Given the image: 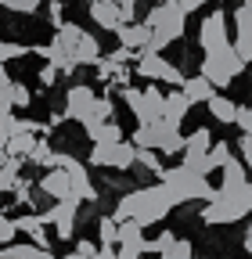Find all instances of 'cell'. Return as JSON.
Wrapping results in <instances>:
<instances>
[{
  "instance_id": "23",
  "label": "cell",
  "mask_w": 252,
  "mask_h": 259,
  "mask_svg": "<svg viewBox=\"0 0 252 259\" xmlns=\"http://www.w3.org/2000/svg\"><path fill=\"white\" fill-rule=\"evenodd\" d=\"M79 36H83V29H79L76 22H61V25H58V32H54V44L65 51V54H72V51H76V44H79Z\"/></svg>"
},
{
  "instance_id": "17",
  "label": "cell",
  "mask_w": 252,
  "mask_h": 259,
  "mask_svg": "<svg viewBox=\"0 0 252 259\" xmlns=\"http://www.w3.org/2000/svg\"><path fill=\"white\" fill-rule=\"evenodd\" d=\"M180 90H184V97H187L191 105H198V101H202V105H209V97L216 94V87H213L205 76H187Z\"/></svg>"
},
{
  "instance_id": "33",
  "label": "cell",
  "mask_w": 252,
  "mask_h": 259,
  "mask_svg": "<svg viewBox=\"0 0 252 259\" xmlns=\"http://www.w3.org/2000/svg\"><path fill=\"white\" fill-rule=\"evenodd\" d=\"M4 97L11 101V108H29V101H33V97H29V87H25V83H11V87L4 90Z\"/></svg>"
},
{
  "instance_id": "9",
  "label": "cell",
  "mask_w": 252,
  "mask_h": 259,
  "mask_svg": "<svg viewBox=\"0 0 252 259\" xmlns=\"http://www.w3.org/2000/svg\"><path fill=\"white\" fill-rule=\"evenodd\" d=\"M76 216H79V198H65V202H54L40 220L54 227L58 241H69V238H72V231H76Z\"/></svg>"
},
{
  "instance_id": "8",
  "label": "cell",
  "mask_w": 252,
  "mask_h": 259,
  "mask_svg": "<svg viewBox=\"0 0 252 259\" xmlns=\"http://www.w3.org/2000/svg\"><path fill=\"white\" fill-rule=\"evenodd\" d=\"M198 47H202L205 54L231 47V36H227V11H213V15L202 18V25H198Z\"/></svg>"
},
{
  "instance_id": "28",
  "label": "cell",
  "mask_w": 252,
  "mask_h": 259,
  "mask_svg": "<svg viewBox=\"0 0 252 259\" xmlns=\"http://www.w3.org/2000/svg\"><path fill=\"white\" fill-rule=\"evenodd\" d=\"M33 148H36V137H33V134H15V137L8 141V155H11V158H29V155H33Z\"/></svg>"
},
{
  "instance_id": "5",
  "label": "cell",
  "mask_w": 252,
  "mask_h": 259,
  "mask_svg": "<svg viewBox=\"0 0 252 259\" xmlns=\"http://www.w3.org/2000/svg\"><path fill=\"white\" fill-rule=\"evenodd\" d=\"M90 166H98V169H134L137 166V148L130 141L94 144L90 148Z\"/></svg>"
},
{
  "instance_id": "15",
  "label": "cell",
  "mask_w": 252,
  "mask_h": 259,
  "mask_svg": "<svg viewBox=\"0 0 252 259\" xmlns=\"http://www.w3.org/2000/svg\"><path fill=\"white\" fill-rule=\"evenodd\" d=\"M90 18L108 32H115L122 25V11H119L115 0H90Z\"/></svg>"
},
{
  "instance_id": "10",
  "label": "cell",
  "mask_w": 252,
  "mask_h": 259,
  "mask_svg": "<svg viewBox=\"0 0 252 259\" xmlns=\"http://www.w3.org/2000/svg\"><path fill=\"white\" fill-rule=\"evenodd\" d=\"M231 47L245 65H252V11L245 4L234 8V44Z\"/></svg>"
},
{
  "instance_id": "25",
  "label": "cell",
  "mask_w": 252,
  "mask_h": 259,
  "mask_svg": "<svg viewBox=\"0 0 252 259\" xmlns=\"http://www.w3.org/2000/svg\"><path fill=\"white\" fill-rule=\"evenodd\" d=\"M18 169H22V158H4V162H0V194H8V191H15V184L22 180L18 177Z\"/></svg>"
},
{
  "instance_id": "47",
  "label": "cell",
  "mask_w": 252,
  "mask_h": 259,
  "mask_svg": "<svg viewBox=\"0 0 252 259\" xmlns=\"http://www.w3.org/2000/svg\"><path fill=\"white\" fill-rule=\"evenodd\" d=\"M245 252H248V255H252V223H248V227H245Z\"/></svg>"
},
{
  "instance_id": "40",
  "label": "cell",
  "mask_w": 252,
  "mask_h": 259,
  "mask_svg": "<svg viewBox=\"0 0 252 259\" xmlns=\"http://www.w3.org/2000/svg\"><path fill=\"white\" fill-rule=\"evenodd\" d=\"M238 148H241V162H245V169L252 173V134H241Z\"/></svg>"
},
{
  "instance_id": "49",
  "label": "cell",
  "mask_w": 252,
  "mask_h": 259,
  "mask_svg": "<svg viewBox=\"0 0 252 259\" xmlns=\"http://www.w3.org/2000/svg\"><path fill=\"white\" fill-rule=\"evenodd\" d=\"M61 259H83V255L79 252H69V255H61Z\"/></svg>"
},
{
  "instance_id": "43",
  "label": "cell",
  "mask_w": 252,
  "mask_h": 259,
  "mask_svg": "<svg viewBox=\"0 0 252 259\" xmlns=\"http://www.w3.org/2000/svg\"><path fill=\"white\" fill-rule=\"evenodd\" d=\"M173 4H177V8H180L184 15H191V11H198V8L205 4V0H173Z\"/></svg>"
},
{
  "instance_id": "4",
  "label": "cell",
  "mask_w": 252,
  "mask_h": 259,
  "mask_svg": "<svg viewBox=\"0 0 252 259\" xmlns=\"http://www.w3.org/2000/svg\"><path fill=\"white\" fill-rule=\"evenodd\" d=\"M241 72H245V61L234 54V47H224V51L205 54L198 76H205L213 87H231V79H238Z\"/></svg>"
},
{
  "instance_id": "2",
  "label": "cell",
  "mask_w": 252,
  "mask_h": 259,
  "mask_svg": "<svg viewBox=\"0 0 252 259\" xmlns=\"http://www.w3.org/2000/svg\"><path fill=\"white\" fill-rule=\"evenodd\" d=\"M162 184L173 191L177 205H184V202H213V194H216L202 173L187 169V166H173V169H166V173H162Z\"/></svg>"
},
{
  "instance_id": "27",
  "label": "cell",
  "mask_w": 252,
  "mask_h": 259,
  "mask_svg": "<svg viewBox=\"0 0 252 259\" xmlns=\"http://www.w3.org/2000/svg\"><path fill=\"white\" fill-rule=\"evenodd\" d=\"M231 158H234V155H231V144H227V141H213V148H209V155H205V166H209V173H213V169H224Z\"/></svg>"
},
{
  "instance_id": "42",
  "label": "cell",
  "mask_w": 252,
  "mask_h": 259,
  "mask_svg": "<svg viewBox=\"0 0 252 259\" xmlns=\"http://www.w3.org/2000/svg\"><path fill=\"white\" fill-rule=\"evenodd\" d=\"M54 79H58V69H54V65L47 61V65H44V69H40V83H44V87H51Z\"/></svg>"
},
{
  "instance_id": "20",
  "label": "cell",
  "mask_w": 252,
  "mask_h": 259,
  "mask_svg": "<svg viewBox=\"0 0 252 259\" xmlns=\"http://www.w3.org/2000/svg\"><path fill=\"white\" fill-rule=\"evenodd\" d=\"M87 137H90L94 144H119V141H126V137H122V126H119V122L87 126Z\"/></svg>"
},
{
  "instance_id": "46",
  "label": "cell",
  "mask_w": 252,
  "mask_h": 259,
  "mask_svg": "<svg viewBox=\"0 0 252 259\" xmlns=\"http://www.w3.org/2000/svg\"><path fill=\"white\" fill-rule=\"evenodd\" d=\"M115 259H141V252H134V248H126V245H119Z\"/></svg>"
},
{
  "instance_id": "29",
  "label": "cell",
  "mask_w": 252,
  "mask_h": 259,
  "mask_svg": "<svg viewBox=\"0 0 252 259\" xmlns=\"http://www.w3.org/2000/svg\"><path fill=\"white\" fill-rule=\"evenodd\" d=\"M98 241H101V248H115V241H119V223H115L112 216H101V220H98Z\"/></svg>"
},
{
  "instance_id": "31",
  "label": "cell",
  "mask_w": 252,
  "mask_h": 259,
  "mask_svg": "<svg viewBox=\"0 0 252 259\" xmlns=\"http://www.w3.org/2000/svg\"><path fill=\"white\" fill-rule=\"evenodd\" d=\"M137 166L148 169V173H155V177H162V173H166V169H162V162H159V151H148V148H137Z\"/></svg>"
},
{
  "instance_id": "34",
  "label": "cell",
  "mask_w": 252,
  "mask_h": 259,
  "mask_svg": "<svg viewBox=\"0 0 252 259\" xmlns=\"http://www.w3.org/2000/svg\"><path fill=\"white\" fill-rule=\"evenodd\" d=\"M40 4H47V0H0V8H8L15 15H33Z\"/></svg>"
},
{
  "instance_id": "18",
  "label": "cell",
  "mask_w": 252,
  "mask_h": 259,
  "mask_svg": "<svg viewBox=\"0 0 252 259\" xmlns=\"http://www.w3.org/2000/svg\"><path fill=\"white\" fill-rule=\"evenodd\" d=\"M187 112H191V101L184 97V90H170V94H166V112H162V119L173 122V126H180V122L187 119Z\"/></svg>"
},
{
  "instance_id": "13",
  "label": "cell",
  "mask_w": 252,
  "mask_h": 259,
  "mask_svg": "<svg viewBox=\"0 0 252 259\" xmlns=\"http://www.w3.org/2000/svg\"><path fill=\"white\" fill-rule=\"evenodd\" d=\"M115 40H119V47H126V51H144L148 47V40H151V29L144 25V22H126V25H119L115 29Z\"/></svg>"
},
{
  "instance_id": "19",
  "label": "cell",
  "mask_w": 252,
  "mask_h": 259,
  "mask_svg": "<svg viewBox=\"0 0 252 259\" xmlns=\"http://www.w3.org/2000/svg\"><path fill=\"white\" fill-rule=\"evenodd\" d=\"M72 58H76V65H98V61H101V44H98V36L83 32L79 44H76V51H72Z\"/></svg>"
},
{
  "instance_id": "38",
  "label": "cell",
  "mask_w": 252,
  "mask_h": 259,
  "mask_svg": "<svg viewBox=\"0 0 252 259\" xmlns=\"http://www.w3.org/2000/svg\"><path fill=\"white\" fill-rule=\"evenodd\" d=\"M119 69H126V65H115L108 54L98 61V76H101V79H115V72H119Z\"/></svg>"
},
{
  "instance_id": "41",
  "label": "cell",
  "mask_w": 252,
  "mask_h": 259,
  "mask_svg": "<svg viewBox=\"0 0 252 259\" xmlns=\"http://www.w3.org/2000/svg\"><path fill=\"white\" fill-rule=\"evenodd\" d=\"M11 194H15V202H18V205H25V202H29V194H33V187H29V180L22 177V180L15 184V191H11Z\"/></svg>"
},
{
  "instance_id": "36",
  "label": "cell",
  "mask_w": 252,
  "mask_h": 259,
  "mask_svg": "<svg viewBox=\"0 0 252 259\" xmlns=\"http://www.w3.org/2000/svg\"><path fill=\"white\" fill-rule=\"evenodd\" d=\"M15 234H18V227L11 216H0V248L4 245H15Z\"/></svg>"
},
{
  "instance_id": "1",
  "label": "cell",
  "mask_w": 252,
  "mask_h": 259,
  "mask_svg": "<svg viewBox=\"0 0 252 259\" xmlns=\"http://www.w3.org/2000/svg\"><path fill=\"white\" fill-rule=\"evenodd\" d=\"M177 198H173V191L159 180V184H151V187H137L130 194H122L119 205H115V223H126V220H134L141 227H151V223H162L170 212H173Z\"/></svg>"
},
{
  "instance_id": "24",
  "label": "cell",
  "mask_w": 252,
  "mask_h": 259,
  "mask_svg": "<svg viewBox=\"0 0 252 259\" xmlns=\"http://www.w3.org/2000/svg\"><path fill=\"white\" fill-rule=\"evenodd\" d=\"M0 259H54V255L47 248H36V245H4Z\"/></svg>"
},
{
  "instance_id": "21",
  "label": "cell",
  "mask_w": 252,
  "mask_h": 259,
  "mask_svg": "<svg viewBox=\"0 0 252 259\" xmlns=\"http://www.w3.org/2000/svg\"><path fill=\"white\" fill-rule=\"evenodd\" d=\"M119 245H126V248H134V252H144V227L141 223H134V220H126V223H119Z\"/></svg>"
},
{
  "instance_id": "30",
  "label": "cell",
  "mask_w": 252,
  "mask_h": 259,
  "mask_svg": "<svg viewBox=\"0 0 252 259\" xmlns=\"http://www.w3.org/2000/svg\"><path fill=\"white\" fill-rule=\"evenodd\" d=\"M29 162H36V166H44V169H54V166H58V151H51L47 141H36V148H33V155H29Z\"/></svg>"
},
{
  "instance_id": "32",
  "label": "cell",
  "mask_w": 252,
  "mask_h": 259,
  "mask_svg": "<svg viewBox=\"0 0 252 259\" xmlns=\"http://www.w3.org/2000/svg\"><path fill=\"white\" fill-rule=\"evenodd\" d=\"M159 259H195V245L187 241V238H177V241H173Z\"/></svg>"
},
{
  "instance_id": "3",
  "label": "cell",
  "mask_w": 252,
  "mask_h": 259,
  "mask_svg": "<svg viewBox=\"0 0 252 259\" xmlns=\"http://www.w3.org/2000/svg\"><path fill=\"white\" fill-rule=\"evenodd\" d=\"M119 94H122L126 108L134 112L137 126L162 122V112H166V94H162V90H155V87H144V90H137V87H122Z\"/></svg>"
},
{
  "instance_id": "26",
  "label": "cell",
  "mask_w": 252,
  "mask_h": 259,
  "mask_svg": "<svg viewBox=\"0 0 252 259\" xmlns=\"http://www.w3.org/2000/svg\"><path fill=\"white\" fill-rule=\"evenodd\" d=\"M241 184H248V169H245V162L241 158H231L227 166H224V191H231V187H241Z\"/></svg>"
},
{
  "instance_id": "39",
  "label": "cell",
  "mask_w": 252,
  "mask_h": 259,
  "mask_svg": "<svg viewBox=\"0 0 252 259\" xmlns=\"http://www.w3.org/2000/svg\"><path fill=\"white\" fill-rule=\"evenodd\" d=\"M47 18L54 25H61V22H65V4H61V0H47Z\"/></svg>"
},
{
  "instance_id": "48",
  "label": "cell",
  "mask_w": 252,
  "mask_h": 259,
  "mask_svg": "<svg viewBox=\"0 0 252 259\" xmlns=\"http://www.w3.org/2000/svg\"><path fill=\"white\" fill-rule=\"evenodd\" d=\"M94 259H115V248H98V255Z\"/></svg>"
},
{
  "instance_id": "51",
  "label": "cell",
  "mask_w": 252,
  "mask_h": 259,
  "mask_svg": "<svg viewBox=\"0 0 252 259\" xmlns=\"http://www.w3.org/2000/svg\"><path fill=\"white\" fill-rule=\"evenodd\" d=\"M245 4H252V0H245Z\"/></svg>"
},
{
  "instance_id": "22",
  "label": "cell",
  "mask_w": 252,
  "mask_h": 259,
  "mask_svg": "<svg viewBox=\"0 0 252 259\" xmlns=\"http://www.w3.org/2000/svg\"><path fill=\"white\" fill-rule=\"evenodd\" d=\"M205 108H209V115L216 122H234V112H238V105L231 101V97H224V94H213Z\"/></svg>"
},
{
  "instance_id": "45",
  "label": "cell",
  "mask_w": 252,
  "mask_h": 259,
  "mask_svg": "<svg viewBox=\"0 0 252 259\" xmlns=\"http://www.w3.org/2000/svg\"><path fill=\"white\" fill-rule=\"evenodd\" d=\"M11 83H15V79L8 76V65H4V61H0V94H4V90H8Z\"/></svg>"
},
{
  "instance_id": "12",
  "label": "cell",
  "mask_w": 252,
  "mask_h": 259,
  "mask_svg": "<svg viewBox=\"0 0 252 259\" xmlns=\"http://www.w3.org/2000/svg\"><path fill=\"white\" fill-rule=\"evenodd\" d=\"M241 216H245V212H241L234 202H227L220 191L213 194V202L202 209V223H234V220H241Z\"/></svg>"
},
{
  "instance_id": "44",
  "label": "cell",
  "mask_w": 252,
  "mask_h": 259,
  "mask_svg": "<svg viewBox=\"0 0 252 259\" xmlns=\"http://www.w3.org/2000/svg\"><path fill=\"white\" fill-rule=\"evenodd\" d=\"M76 252H79L83 259H94V255H98V245H94V241H79V245H76Z\"/></svg>"
},
{
  "instance_id": "35",
  "label": "cell",
  "mask_w": 252,
  "mask_h": 259,
  "mask_svg": "<svg viewBox=\"0 0 252 259\" xmlns=\"http://www.w3.org/2000/svg\"><path fill=\"white\" fill-rule=\"evenodd\" d=\"M22 54H29V47H22V44H11V40H0V61H15V58H22Z\"/></svg>"
},
{
  "instance_id": "6",
  "label": "cell",
  "mask_w": 252,
  "mask_h": 259,
  "mask_svg": "<svg viewBox=\"0 0 252 259\" xmlns=\"http://www.w3.org/2000/svg\"><path fill=\"white\" fill-rule=\"evenodd\" d=\"M134 69H137V76H144V79H162V83H173L177 90H180L184 79H187L173 61H166L162 54H148V51H137V65H134Z\"/></svg>"
},
{
  "instance_id": "11",
  "label": "cell",
  "mask_w": 252,
  "mask_h": 259,
  "mask_svg": "<svg viewBox=\"0 0 252 259\" xmlns=\"http://www.w3.org/2000/svg\"><path fill=\"white\" fill-rule=\"evenodd\" d=\"M94 105H98V94H94V87H83V83L69 87V94H65V112H69V119L87 122L90 112H94Z\"/></svg>"
},
{
  "instance_id": "16",
  "label": "cell",
  "mask_w": 252,
  "mask_h": 259,
  "mask_svg": "<svg viewBox=\"0 0 252 259\" xmlns=\"http://www.w3.org/2000/svg\"><path fill=\"white\" fill-rule=\"evenodd\" d=\"M15 227H18V234H29V245H36V248H47V252H51V238H47V231H44L47 223H44L40 216L25 212V216L15 220Z\"/></svg>"
},
{
  "instance_id": "50",
  "label": "cell",
  "mask_w": 252,
  "mask_h": 259,
  "mask_svg": "<svg viewBox=\"0 0 252 259\" xmlns=\"http://www.w3.org/2000/svg\"><path fill=\"white\" fill-rule=\"evenodd\" d=\"M245 8H248V11H252V4H245Z\"/></svg>"
},
{
  "instance_id": "14",
  "label": "cell",
  "mask_w": 252,
  "mask_h": 259,
  "mask_svg": "<svg viewBox=\"0 0 252 259\" xmlns=\"http://www.w3.org/2000/svg\"><path fill=\"white\" fill-rule=\"evenodd\" d=\"M40 191L47 194V198H54V202L76 198V194H72V184H69V173H65V169H47V173L40 177Z\"/></svg>"
},
{
  "instance_id": "37",
  "label": "cell",
  "mask_w": 252,
  "mask_h": 259,
  "mask_svg": "<svg viewBox=\"0 0 252 259\" xmlns=\"http://www.w3.org/2000/svg\"><path fill=\"white\" fill-rule=\"evenodd\" d=\"M234 122L241 126V134H252V105H238V112H234Z\"/></svg>"
},
{
  "instance_id": "7",
  "label": "cell",
  "mask_w": 252,
  "mask_h": 259,
  "mask_svg": "<svg viewBox=\"0 0 252 259\" xmlns=\"http://www.w3.org/2000/svg\"><path fill=\"white\" fill-rule=\"evenodd\" d=\"M54 169H65L69 173V184H72V194L79 202H98V187L90 184V173H87V166L76 158V155H69V151H58V166Z\"/></svg>"
}]
</instances>
